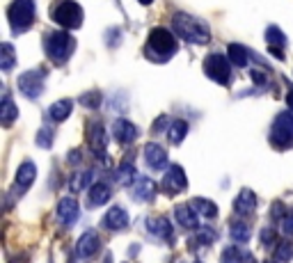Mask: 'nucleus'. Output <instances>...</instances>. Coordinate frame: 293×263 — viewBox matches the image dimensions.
<instances>
[{
  "label": "nucleus",
  "instance_id": "nucleus-1",
  "mask_svg": "<svg viewBox=\"0 0 293 263\" xmlns=\"http://www.w3.org/2000/svg\"><path fill=\"white\" fill-rule=\"evenodd\" d=\"M172 28L183 41L190 43H206L211 39V32H208V26L197 16H190V14H174L172 16Z\"/></svg>",
  "mask_w": 293,
  "mask_h": 263
},
{
  "label": "nucleus",
  "instance_id": "nucleus-2",
  "mask_svg": "<svg viewBox=\"0 0 293 263\" xmlns=\"http://www.w3.org/2000/svg\"><path fill=\"white\" fill-rule=\"evenodd\" d=\"M177 53V39L168 28H154L144 46V55L154 62H165Z\"/></svg>",
  "mask_w": 293,
  "mask_h": 263
},
{
  "label": "nucleus",
  "instance_id": "nucleus-3",
  "mask_svg": "<svg viewBox=\"0 0 293 263\" xmlns=\"http://www.w3.org/2000/svg\"><path fill=\"white\" fill-rule=\"evenodd\" d=\"M44 48H46V55L51 62L65 64V62L73 55V51H76V39H73L69 32L57 30V32H51V35L46 37Z\"/></svg>",
  "mask_w": 293,
  "mask_h": 263
},
{
  "label": "nucleus",
  "instance_id": "nucleus-4",
  "mask_svg": "<svg viewBox=\"0 0 293 263\" xmlns=\"http://www.w3.org/2000/svg\"><path fill=\"white\" fill-rule=\"evenodd\" d=\"M9 26H12L14 35H21L35 23V0H14L9 5Z\"/></svg>",
  "mask_w": 293,
  "mask_h": 263
},
{
  "label": "nucleus",
  "instance_id": "nucleus-5",
  "mask_svg": "<svg viewBox=\"0 0 293 263\" xmlns=\"http://www.w3.org/2000/svg\"><path fill=\"white\" fill-rule=\"evenodd\" d=\"M51 18L57 23V26L67 28H80L82 23V7L76 3V0H60L51 7Z\"/></svg>",
  "mask_w": 293,
  "mask_h": 263
},
{
  "label": "nucleus",
  "instance_id": "nucleus-6",
  "mask_svg": "<svg viewBox=\"0 0 293 263\" xmlns=\"http://www.w3.org/2000/svg\"><path fill=\"white\" fill-rule=\"evenodd\" d=\"M270 142L280 149L293 147V110H284L275 117V124L270 130Z\"/></svg>",
  "mask_w": 293,
  "mask_h": 263
},
{
  "label": "nucleus",
  "instance_id": "nucleus-7",
  "mask_svg": "<svg viewBox=\"0 0 293 263\" xmlns=\"http://www.w3.org/2000/svg\"><path fill=\"white\" fill-rule=\"evenodd\" d=\"M232 62H229V57L220 55V53H211V55H206V60H204V74L211 78L213 82H220V85H227L229 78H232Z\"/></svg>",
  "mask_w": 293,
  "mask_h": 263
},
{
  "label": "nucleus",
  "instance_id": "nucleus-8",
  "mask_svg": "<svg viewBox=\"0 0 293 263\" xmlns=\"http://www.w3.org/2000/svg\"><path fill=\"white\" fill-rule=\"evenodd\" d=\"M44 78H46L44 71H26V74H21V78H18L21 94H26L30 101L39 99L44 94Z\"/></svg>",
  "mask_w": 293,
  "mask_h": 263
},
{
  "label": "nucleus",
  "instance_id": "nucleus-9",
  "mask_svg": "<svg viewBox=\"0 0 293 263\" xmlns=\"http://www.w3.org/2000/svg\"><path fill=\"white\" fill-rule=\"evenodd\" d=\"M144 229L149 233H154L156 238H163V240H172L174 238V229H172V222L163 215H154V217H146L144 220Z\"/></svg>",
  "mask_w": 293,
  "mask_h": 263
},
{
  "label": "nucleus",
  "instance_id": "nucleus-10",
  "mask_svg": "<svg viewBox=\"0 0 293 263\" xmlns=\"http://www.w3.org/2000/svg\"><path fill=\"white\" fill-rule=\"evenodd\" d=\"M78 215H80V208H78L76 197H65L60 204H57V217H60L62 225H67V227L76 225Z\"/></svg>",
  "mask_w": 293,
  "mask_h": 263
},
{
  "label": "nucleus",
  "instance_id": "nucleus-11",
  "mask_svg": "<svg viewBox=\"0 0 293 263\" xmlns=\"http://www.w3.org/2000/svg\"><path fill=\"white\" fill-rule=\"evenodd\" d=\"M188 186V181H185V172L179 165H172V167H168V172H165V179H163V188L168 190V192H181V190Z\"/></svg>",
  "mask_w": 293,
  "mask_h": 263
},
{
  "label": "nucleus",
  "instance_id": "nucleus-12",
  "mask_svg": "<svg viewBox=\"0 0 293 263\" xmlns=\"http://www.w3.org/2000/svg\"><path fill=\"white\" fill-rule=\"evenodd\" d=\"M112 138L121 144H129L138 138V128H135V124L129 119H117L115 124H112Z\"/></svg>",
  "mask_w": 293,
  "mask_h": 263
},
{
  "label": "nucleus",
  "instance_id": "nucleus-13",
  "mask_svg": "<svg viewBox=\"0 0 293 263\" xmlns=\"http://www.w3.org/2000/svg\"><path fill=\"white\" fill-rule=\"evenodd\" d=\"M99 245H101L99 233H96V231H85V233H82V238L78 240L76 252H78L80 259H90V256H94L96 252H99Z\"/></svg>",
  "mask_w": 293,
  "mask_h": 263
},
{
  "label": "nucleus",
  "instance_id": "nucleus-14",
  "mask_svg": "<svg viewBox=\"0 0 293 263\" xmlns=\"http://www.w3.org/2000/svg\"><path fill=\"white\" fill-rule=\"evenodd\" d=\"M144 160L149 163L151 169H163L165 165H168V151L160 147V144L149 142L144 147Z\"/></svg>",
  "mask_w": 293,
  "mask_h": 263
},
{
  "label": "nucleus",
  "instance_id": "nucleus-15",
  "mask_svg": "<svg viewBox=\"0 0 293 263\" xmlns=\"http://www.w3.org/2000/svg\"><path fill=\"white\" fill-rule=\"evenodd\" d=\"M37 179V167L32 163H23L16 172V181H14V190L16 192H23L32 186V181Z\"/></svg>",
  "mask_w": 293,
  "mask_h": 263
},
{
  "label": "nucleus",
  "instance_id": "nucleus-16",
  "mask_svg": "<svg viewBox=\"0 0 293 263\" xmlns=\"http://www.w3.org/2000/svg\"><path fill=\"white\" fill-rule=\"evenodd\" d=\"M126 225H129V213H126L124 208H119V206L110 208V211L106 213V217H103V227L106 229H112V231H117V229H124Z\"/></svg>",
  "mask_w": 293,
  "mask_h": 263
},
{
  "label": "nucleus",
  "instance_id": "nucleus-17",
  "mask_svg": "<svg viewBox=\"0 0 293 263\" xmlns=\"http://www.w3.org/2000/svg\"><path fill=\"white\" fill-rule=\"evenodd\" d=\"M110 186H106V183H94V186L90 188V194H87V206L90 208H96V206H103L106 202L110 199Z\"/></svg>",
  "mask_w": 293,
  "mask_h": 263
},
{
  "label": "nucleus",
  "instance_id": "nucleus-18",
  "mask_svg": "<svg viewBox=\"0 0 293 263\" xmlns=\"http://www.w3.org/2000/svg\"><path fill=\"white\" fill-rule=\"evenodd\" d=\"M174 215H177L179 225L183 229H197L199 227V215L193 206H185V204L183 206H177L174 208Z\"/></svg>",
  "mask_w": 293,
  "mask_h": 263
},
{
  "label": "nucleus",
  "instance_id": "nucleus-19",
  "mask_svg": "<svg viewBox=\"0 0 293 263\" xmlns=\"http://www.w3.org/2000/svg\"><path fill=\"white\" fill-rule=\"evenodd\" d=\"M234 208H236V213H241V215H250L257 208L255 192H252V190H241V194L234 199Z\"/></svg>",
  "mask_w": 293,
  "mask_h": 263
},
{
  "label": "nucleus",
  "instance_id": "nucleus-20",
  "mask_svg": "<svg viewBox=\"0 0 293 263\" xmlns=\"http://www.w3.org/2000/svg\"><path fill=\"white\" fill-rule=\"evenodd\" d=\"M90 147H92V151H94L96 156H99V158H103V156H106V130H103V126H101L99 121L92 126Z\"/></svg>",
  "mask_w": 293,
  "mask_h": 263
},
{
  "label": "nucleus",
  "instance_id": "nucleus-21",
  "mask_svg": "<svg viewBox=\"0 0 293 263\" xmlns=\"http://www.w3.org/2000/svg\"><path fill=\"white\" fill-rule=\"evenodd\" d=\"M133 194L140 199V202H151V199L156 197V183L146 177L138 179V181H135V188H133Z\"/></svg>",
  "mask_w": 293,
  "mask_h": 263
},
{
  "label": "nucleus",
  "instance_id": "nucleus-22",
  "mask_svg": "<svg viewBox=\"0 0 293 263\" xmlns=\"http://www.w3.org/2000/svg\"><path fill=\"white\" fill-rule=\"evenodd\" d=\"M227 55H229V62H232L234 67H238V69H243V67L247 64V60H250L245 46H241V43H229Z\"/></svg>",
  "mask_w": 293,
  "mask_h": 263
},
{
  "label": "nucleus",
  "instance_id": "nucleus-23",
  "mask_svg": "<svg viewBox=\"0 0 293 263\" xmlns=\"http://www.w3.org/2000/svg\"><path fill=\"white\" fill-rule=\"evenodd\" d=\"M71 110H73V101L62 99V101H57V103H53V105H51L48 115H51V119H53V121H65L67 117L71 115Z\"/></svg>",
  "mask_w": 293,
  "mask_h": 263
},
{
  "label": "nucleus",
  "instance_id": "nucleus-24",
  "mask_svg": "<svg viewBox=\"0 0 293 263\" xmlns=\"http://www.w3.org/2000/svg\"><path fill=\"white\" fill-rule=\"evenodd\" d=\"M16 117H18V110H16V105H14L12 96L5 94L3 96V105H0V119H3L5 126H9L14 119H16Z\"/></svg>",
  "mask_w": 293,
  "mask_h": 263
},
{
  "label": "nucleus",
  "instance_id": "nucleus-25",
  "mask_svg": "<svg viewBox=\"0 0 293 263\" xmlns=\"http://www.w3.org/2000/svg\"><path fill=\"white\" fill-rule=\"evenodd\" d=\"M188 135V121H183V119H177V121H172L170 124V130H168V140L172 144H179V142H183V138Z\"/></svg>",
  "mask_w": 293,
  "mask_h": 263
},
{
  "label": "nucleus",
  "instance_id": "nucleus-26",
  "mask_svg": "<svg viewBox=\"0 0 293 263\" xmlns=\"http://www.w3.org/2000/svg\"><path fill=\"white\" fill-rule=\"evenodd\" d=\"M190 206L197 211V215H204V217H208V220L218 215V206L213 202H208V199H204V197L202 199H193V204H190Z\"/></svg>",
  "mask_w": 293,
  "mask_h": 263
},
{
  "label": "nucleus",
  "instance_id": "nucleus-27",
  "mask_svg": "<svg viewBox=\"0 0 293 263\" xmlns=\"http://www.w3.org/2000/svg\"><path fill=\"white\" fill-rule=\"evenodd\" d=\"M229 231H232V238L236 243H247L250 240V236H252L250 227H247L243 220H234L232 225H229Z\"/></svg>",
  "mask_w": 293,
  "mask_h": 263
},
{
  "label": "nucleus",
  "instance_id": "nucleus-28",
  "mask_svg": "<svg viewBox=\"0 0 293 263\" xmlns=\"http://www.w3.org/2000/svg\"><path fill=\"white\" fill-rule=\"evenodd\" d=\"M275 259L280 263H289L293 259V243L291 240H282L275 247Z\"/></svg>",
  "mask_w": 293,
  "mask_h": 263
},
{
  "label": "nucleus",
  "instance_id": "nucleus-29",
  "mask_svg": "<svg viewBox=\"0 0 293 263\" xmlns=\"http://www.w3.org/2000/svg\"><path fill=\"white\" fill-rule=\"evenodd\" d=\"M247 259V252H243L241 247H227L222 252V263H243Z\"/></svg>",
  "mask_w": 293,
  "mask_h": 263
},
{
  "label": "nucleus",
  "instance_id": "nucleus-30",
  "mask_svg": "<svg viewBox=\"0 0 293 263\" xmlns=\"http://www.w3.org/2000/svg\"><path fill=\"white\" fill-rule=\"evenodd\" d=\"M115 179L119 183H133V179H135V167L131 163H121L119 165V169L115 172Z\"/></svg>",
  "mask_w": 293,
  "mask_h": 263
},
{
  "label": "nucleus",
  "instance_id": "nucleus-31",
  "mask_svg": "<svg viewBox=\"0 0 293 263\" xmlns=\"http://www.w3.org/2000/svg\"><path fill=\"white\" fill-rule=\"evenodd\" d=\"M0 55H3V62H0L3 71H12V69H14V62H16L12 43H3V48H0Z\"/></svg>",
  "mask_w": 293,
  "mask_h": 263
},
{
  "label": "nucleus",
  "instance_id": "nucleus-32",
  "mask_svg": "<svg viewBox=\"0 0 293 263\" xmlns=\"http://www.w3.org/2000/svg\"><path fill=\"white\" fill-rule=\"evenodd\" d=\"M92 179H94V172H92V169H87V172H82V174H76V177L71 179L69 186H71L73 192H78V190H82L85 186H90Z\"/></svg>",
  "mask_w": 293,
  "mask_h": 263
},
{
  "label": "nucleus",
  "instance_id": "nucleus-33",
  "mask_svg": "<svg viewBox=\"0 0 293 263\" xmlns=\"http://www.w3.org/2000/svg\"><path fill=\"white\" fill-rule=\"evenodd\" d=\"M266 39H268V43L270 46H284L286 43V37L282 35V30L277 26H268V30H266Z\"/></svg>",
  "mask_w": 293,
  "mask_h": 263
},
{
  "label": "nucleus",
  "instance_id": "nucleus-34",
  "mask_svg": "<svg viewBox=\"0 0 293 263\" xmlns=\"http://www.w3.org/2000/svg\"><path fill=\"white\" fill-rule=\"evenodd\" d=\"M51 142H53V130L46 126V128H41L37 133V144L39 147H44V149H48L51 147Z\"/></svg>",
  "mask_w": 293,
  "mask_h": 263
},
{
  "label": "nucleus",
  "instance_id": "nucleus-35",
  "mask_svg": "<svg viewBox=\"0 0 293 263\" xmlns=\"http://www.w3.org/2000/svg\"><path fill=\"white\" fill-rule=\"evenodd\" d=\"M197 240L202 243V245H211V243L216 240V231H213V229H208V227L197 229Z\"/></svg>",
  "mask_w": 293,
  "mask_h": 263
},
{
  "label": "nucleus",
  "instance_id": "nucleus-36",
  "mask_svg": "<svg viewBox=\"0 0 293 263\" xmlns=\"http://www.w3.org/2000/svg\"><path fill=\"white\" fill-rule=\"evenodd\" d=\"M80 101L87 105V108H99V103H101V94H99V92H92V94H85V96H82Z\"/></svg>",
  "mask_w": 293,
  "mask_h": 263
},
{
  "label": "nucleus",
  "instance_id": "nucleus-37",
  "mask_svg": "<svg viewBox=\"0 0 293 263\" xmlns=\"http://www.w3.org/2000/svg\"><path fill=\"white\" fill-rule=\"evenodd\" d=\"M282 231H284L286 236H293V213H286V215L282 217Z\"/></svg>",
  "mask_w": 293,
  "mask_h": 263
},
{
  "label": "nucleus",
  "instance_id": "nucleus-38",
  "mask_svg": "<svg viewBox=\"0 0 293 263\" xmlns=\"http://www.w3.org/2000/svg\"><path fill=\"white\" fill-rule=\"evenodd\" d=\"M270 213H273V220H280V222H282V217L286 215L284 204H282V202H275V204H273V208H270Z\"/></svg>",
  "mask_w": 293,
  "mask_h": 263
},
{
  "label": "nucleus",
  "instance_id": "nucleus-39",
  "mask_svg": "<svg viewBox=\"0 0 293 263\" xmlns=\"http://www.w3.org/2000/svg\"><path fill=\"white\" fill-rule=\"evenodd\" d=\"M268 51H270V55H273V57H277V60H284V53H282V48H280V46H270Z\"/></svg>",
  "mask_w": 293,
  "mask_h": 263
},
{
  "label": "nucleus",
  "instance_id": "nucleus-40",
  "mask_svg": "<svg viewBox=\"0 0 293 263\" xmlns=\"http://www.w3.org/2000/svg\"><path fill=\"white\" fill-rule=\"evenodd\" d=\"M273 236H275V233H273V231H270V229H263V231H261V240H263V243H266V245H268V243H270V240H273Z\"/></svg>",
  "mask_w": 293,
  "mask_h": 263
},
{
  "label": "nucleus",
  "instance_id": "nucleus-41",
  "mask_svg": "<svg viewBox=\"0 0 293 263\" xmlns=\"http://www.w3.org/2000/svg\"><path fill=\"white\" fill-rule=\"evenodd\" d=\"M252 80L259 82V85H263V82H266V76L259 74V71H252Z\"/></svg>",
  "mask_w": 293,
  "mask_h": 263
},
{
  "label": "nucleus",
  "instance_id": "nucleus-42",
  "mask_svg": "<svg viewBox=\"0 0 293 263\" xmlns=\"http://www.w3.org/2000/svg\"><path fill=\"white\" fill-rule=\"evenodd\" d=\"M69 163L73 165V163H80V151H71L69 154Z\"/></svg>",
  "mask_w": 293,
  "mask_h": 263
},
{
  "label": "nucleus",
  "instance_id": "nucleus-43",
  "mask_svg": "<svg viewBox=\"0 0 293 263\" xmlns=\"http://www.w3.org/2000/svg\"><path fill=\"white\" fill-rule=\"evenodd\" d=\"M286 105H289V108L293 110V90L289 92V94H286Z\"/></svg>",
  "mask_w": 293,
  "mask_h": 263
},
{
  "label": "nucleus",
  "instance_id": "nucleus-44",
  "mask_svg": "<svg viewBox=\"0 0 293 263\" xmlns=\"http://www.w3.org/2000/svg\"><path fill=\"white\" fill-rule=\"evenodd\" d=\"M138 3H140V5H151L154 0H138Z\"/></svg>",
  "mask_w": 293,
  "mask_h": 263
},
{
  "label": "nucleus",
  "instance_id": "nucleus-45",
  "mask_svg": "<svg viewBox=\"0 0 293 263\" xmlns=\"http://www.w3.org/2000/svg\"><path fill=\"white\" fill-rule=\"evenodd\" d=\"M266 263H273V261H266Z\"/></svg>",
  "mask_w": 293,
  "mask_h": 263
},
{
  "label": "nucleus",
  "instance_id": "nucleus-46",
  "mask_svg": "<svg viewBox=\"0 0 293 263\" xmlns=\"http://www.w3.org/2000/svg\"><path fill=\"white\" fill-rule=\"evenodd\" d=\"M197 263H202V261H197Z\"/></svg>",
  "mask_w": 293,
  "mask_h": 263
}]
</instances>
